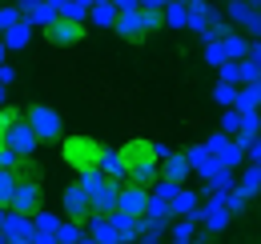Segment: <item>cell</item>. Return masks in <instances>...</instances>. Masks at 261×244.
<instances>
[{"mask_svg": "<svg viewBox=\"0 0 261 244\" xmlns=\"http://www.w3.org/2000/svg\"><path fill=\"white\" fill-rule=\"evenodd\" d=\"M61 156H65L68 168L81 176V172H93V168H100L105 144H100L97 136H65V140H61Z\"/></svg>", "mask_w": 261, "mask_h": 244, "instance_id": "cell-1", "label": "cell"}, {"mask_svg": "<svg viewBox=\"0 0 261 244\" xmlns=\"http://www.w3.org/2000/svg\"><path fill=\"white\" fill-rule=\"evenodd\" d=\"M24 120H29V128L36 132L40 144H61L65 124H61V112H57V108H48V104H33V108L24 112Z\"/></svg>", "mask_w": 261, "mask_h": 244, "instance_id": "cell-2", "label": "cell"}, {"mask_svg": "<svg viewBox=\"0 0 261 244\" xmlns=\"http://www.w3.org/2000/svg\"><path fill=\"white\" fill-rule=\"evenodd\" d=\"M85 36H89V24H76V20H65V16H57V20L44 28V40H48L53 48H76Z\"/></svg>", "mask_w": 261, "mask_h": 244, "instance_id": "cell-3", "label": "cell"}, {"mask_svg": "<svg viewBox=\"0 0 261 244\" xmlns=\"http://www.w3.org/2000/svg\"><path fill=\"white\" fill-rule=\"evenodd\" d=\"M8 212H16V216L40 212V180H16V192L8 200Z\"/></svg>", "mask_w": 261, "mask_h": 244, "instance_id": "cell-4", "label": "cell"}, {"mask_svg": "<svg viewBox=\"0 0 261 244\" xmlns=\"http://www.w3.org/2000/svg\"><path fill=\"white\" fill-rule=\"evenodd\" d=\"M4 144H8L12 152L20 156V160H29V156L40 148V140H36V132L29 128V120H24V116H20V120H16L8 132H4Z\"/></svg>", "mask_w": 261, "mask_h": 244, "instance_id": "cell-5", "label": "cell"}, {"mask_svg": "<svg viewBox=\"0 0 261 244\" xmlns=\"http://www.w3.org/2000/svg\"><path fill=\"white\" fill-rule=\"evenodd\" d=\"M61 204H65V216H68V220H76V224H85V220L93 216V204H89L85 188H81L76 180H72L65 192H61Z\"/></svg>", "mask_w": 261, "mask_h": 244, "instance_id": "cell-6", "label": "cell"}, {"mask_svg": "<svg viewBox=\"0 0 261 244\" xmlns=\"http://www.w3.org/2000/svg\"><path fill=\"white\" fill-rule=\"evenodd\" d=\"M145 208H149V188H141V184H121V196H117V212L125 216H145Z\"/></svg>", "mask_w": 261, "mask_h": 244, "instance_id": "cell-7", "label": "cell"}, {"mask_svg": "<svg viewBox=\"0 0 261 244\" xmlns=\"http://www.w3.org/2000/svg\"><path fill=\"white\" fill-rule=\"evenodd\" d=\"M169 216H173V220H197V224H201V192H193V188L181 184V192H177L173 204H169Z\"/></svg>", "mask_w": 261, "mask_h": 244, "instance_id": "cell-8", "label": "cell"}, {"mask_svg": "<svg viewBox=\"0 0 261 244\" xmlns=\"http://www.w3.org/2000/svg\"><path fill=\"white\" fill-rule=\"evenodd\" d=\"M0 232H4V244H33L36 224H33V216L8 212V216H4V224H0Z\"/></svg>", "mask_w": 261, "mask_h": 244, "instance_id": "cell-9", "label": "cell"}, {"mask_svg": "<svg viewBox=\"0 0 261 244\" xmlns=\"http://www.w3.org/2000/svg\"><path fill=\"white\" fill-rule=\"evenodd\" d=\"M213 16H217L213 0H193V4H189V20H185V28L197 32V36L205 40V36H209V24H213Z\"/></svg>", "mask_w": 261, "mask_h": 244, "instance_id": "cell-10", "label": "cell"}, {"mask_svg": "<svg viewBox=\"0 0 261 244\" xmlns=\"http://www.w3.org/2000/svg\"><path fill=\"white\" fill-rule=\"evenodd\" d=\"M117 152H121V160H125V168H137V164H145V160H157V156H153V140H145V136L125 140Z\"/></svg>", "mask_w": 261, "mask_h": 244, "instance_id": "cell-11", "label": "cell"}, {"mask_svg": "<svg viewBox=\"0 0 261 244\" xmlns=\"http://www.w3.org/2000/svg\"><path fill=\"white\" fill-rule=\"evenodd\" d=\"M185 160H189V168H193L201 180H209V176H213V172L221 168V164H217V156L209 152L205 144H193V148H185Z\"/></svg>", "mask_w": 261, "mask_h": 244, "instance_id": "cell-12", "label": "cell"}, {"mask_svg": "<svg viewBox=\"0 0 261 244\" xmlns=\"http://www.w3.org/2000/svg\"><path fill=\"white\" fill-rule=\"evenodd\" d=\"M113 32H117L121 40H145V16H141V8H133V12H117Z\"/></svg>", "mask_w": 261, "mask_h": 244, "instance_id": "cell-13", "label": "cell"}, {"mask_svg": "<svg viewBox=\"0 0 261 244\" xmlns=\"http://www.w3.org/2000/svg\"><path fill=\"white\" fill-rule=\"evenodd\" d=\"M100 172H105V180H113V184H129V168H125V160H121L117 148H109V144H105V156H100Z\"/></svg>", "mask_w": 261, "mask_h": 244, "instance_id": "cell-14", "label": "cell"}, {"mask_svg": "<svg viewBox=\"0 0 261 244\" xmlns=\"http://www.w3.org/2000/svg\"><path fill=\"white\" fill-rule=\"evenodd\" d=\"M189 160H185V152H169L161 160V180H173V184H185L189 180Z\"/></svg>", "mask_w": 261, "mask_h": 244, "instance_id": "cell-15", "label": "cell"}, {"mask_svg": "<svg viewBox=\"0 0 261 244\" xmlns=\"http://www.w3.org/2000/svg\"><path fill=\"white\" fill-rule=\"evenodd\" d=\"M117 196H121V184L109 180V184L97 192V196L89 200V204H93V216H113V212H117Z\"/></svg>", "mask_w": 261, "mask_h": 244, "instance_id": "cell-16", "label": "cell"}, {"mask_svg": "<svg viewBox=\"0 0 261 244\" xmlns=\"http://www.w3.org/2000/svg\"><path fill=\"white\" fill-rule=\"evenodd\" d=\"M29 36H33V24H29V20L12 24L8 32H0V40H4V48H8V52H20V48H29Z\"/></svg>", "mask_w": 261, "mask_h": 244, "instance_id": "cell-17", "label": "cell"}, {"mask_svg": "<svg viewBox=\"0 0 261 244\" xmlns=\"http://www.w3.org/2000/svg\"><path fill=\"white\" fill-rule=\"evenodd\" d=\"M213 156H217V164H221V168H237V164L245 160V148H241L237 140H229V136H225V140L213 148Z\"/></svg>", "mask_w": 261, "mask_h": 244, "instance_id": "cell-18", "label": "cell"}, {"mask_svg": "<svg viewBox=\"0 0 261 244\" xmlns=\"http://www.w3.org/2000/svg\"><path fill=\"white\" fill-rule=\"evenodd\" d=\"M109 224H113V232H117V240H121V244H137L141 232H137V220H133V216L113 212V216H109Z\"/></svg>", "mask_w": 261, "mask_h": 244, "instance_id": "cell-19", "label": "cell"}, {"mask_svg": "<svg viewBox=\"0 0 261 244\" xmlns=\"http://www.w3.org/2000/svg\"><path fill=\"white\" fill-rule=\"evenodd\" d=\"M85 224H89V236H93L97 244H121L117 232H113V224H109V216H89Z\"/></svg>", "mask_w": 261, "mask_h": 244, "instance_id": "cell-20", "label": "cell"}, {"mask_svg": "<svg viewBox=\"0 0 261 244\" xmlns=\"http://www.w3.org/2000/svg\"><path fill=\"white\" fill-rule=\"evenodd\" d=\"M89 20H93V28H113L117 24V8H113V0H100L89 8Z\"/></svg>", "mask_w": 261, "mask_h": 244, "instance_id": "cell-21", "label": "cell"}, {"mask_svg": "<svg viewBox=\"0 0 261 244\" xmlns=\"http://www.w3.org/2000/svg\"><path fill=\"white\" fill-rule=\"evenodd\" d=\"M53 240H57V244H81V240H85V224H76V220H61V228L53 232Z\"/></svg>", "mask_w": 261, "mask_h": 244, "instance_id": "cell-22", "label": "cell"}, {"mask_svg": "<svg viewBox=\"0 0 261 244\" xmlns=\"http://www.w3.org/2000/svg\"><path fill=\"white\" fill-rule=\"evenodd\" d=\"M221 48H225V60H245L249 56V40L237 36V32H229L225 40H221Z\"/></svg>", "mask_w": 261, "mask_h": 244, "instance_id": "cell-23", "label": "cell"}, {"mask_svg": "<svg viewBox=\"0 0 261 244\" xmlns=\"http://www.w3.org/2000/svg\"><path fill=\"white\" fill-rule=\"evenodd\" d=\"M169 236H173V244H193L197 240V220H173Z\"/></svg>", "mask_w": 261, "mask_h": 244, "instance_id": "cell-24", "label": "cell"}, {"mask_svg": "<svg viewBox=\"0 0 261 244\" xmlns=\"http://www.w3.org/2000/svg\"><path fill=\"white\" fill-rule=\"evenodd\" d=\"M233 188H237L245 200H253V196L261 192V172H257V168H245V172H241V180L233 184Z\"/></svg>", "mask_w": 261, "mask_h": 244, "instance_id": "cell-25", "label": "cell"}, {"mask_svg": "<svg viewBox=\"0 0 261 244\" xmlns=\"http://www.w3.org/2000/svg\"><path fill=\"white\" fill-rule=\"evenodd\" d=\"M185 20H189V4L169 0V4H165V24H169V28H185Z\"/></svg>", "mask_w": 261, "mask_h": 244, "instance_id": "cell-26", "label": "cell"}, {"mask_svg": "<svg viewBox=\"0 0 261 244\" xmlns=\"http://www.w3.org/2000/svg\"><path fill=\"white\" fill-rule=\"evenodd\" d=\"M237 184V176H233V168H217L209 180H205V192H229Z\"/></svg>", "mask_w": 261, "mask_h": 244, "instance_id": "cell-27", "label": "cell"}, {"mask_svg": "<svg viewBox=\"0 0 261 244\" xmlns=\"http://www.w3.org/2000/svg\"><path fill=\"white\" fill-rule=\"evenodd\" d=\"M76 184H81V188H85V196L93 200V196H97L109 180H105V172H100V168H93V172H81V176H76Z\"/></svg>", "mask_w": 261, "mask_h": 244, "instance_id": "cell-28", "label": "cell"}, {"mask_svg": "<svg viewBox=\"0 0 261 244\" xmlns=\"http://www.w3.org/2000/svg\"><path fill=\"white\" fill-rule=\"evenodd\" d=\"M12 192H16V172L12 168H0V208H8Z\"/></svg>", "mask_w": 261, "mask_h": 244, "instance_id": "cell-29", "label": "cell"}, {"mask_svg": "<svg viewBox=\"0 0 261 244\" xmlns=\"http://www.w3.org/2000/svg\"><path fill=\"white\" fill-rule=\"evenodd\" d=\"M177 192H181V184H173V180H157L153 188H149V196H153V200H165V204H173Z\"/></svg>", "mask_w": 261, "mask_h": 244, "instance_id": "cell-30", "label": "cell"}, {"mask_svg": "<svg viewBox=\"0 0 261 244\" xmlns=\"http://www.w3.org/2000/svg\"><path fill=\"white\" fill-rule=\"evenodd\" d=\"M20 20H24L20 4H4V8H0V32H8L12 24H20Z\"/></svg>", "mask_w": 261, "mask_h": 244, "instance_id": "cell-31", "label": "cell"}, {"mask_svg": "<svg viewBox=\"0 0 261 244\" xmlns=\"http://www.w3.org/2000/svg\"><path fill=\"white\" fill-rule=\"evenodd\" d=\"M33 224H36V232H57V228H61V216H57V212H44V208H40V212L33 216Z\"/></svg>", "mask_w": 261, "mask_h": 244, "instance_id": "cell-32", "label": "cell"}, {"mask_svg": "<svg viewBox=\"0 0 261 244\" xmlns=\"http://www.w3.org/2000/svg\"><path fill=\"white\" fill-rule=\"evenodd\" d=\"M221 132H225L229 140H233V136L241 132V112H237V108H229V112H221Z\"/></svg>", "mask_w": 261, "mask_h": 244, "instance_id": "cell-33", "label": "cell"}, {"mask_svg": "<svg viewBox=\"0 0 261 244\" xmlns=\"http://www.w3.org/2000/svg\"><path fill=\"white\" fill-rule=\"evenodd\" d=\"M221 204H225V212H229V216H237L241 208H245V204H249V200H245V196H241L237 188H229L225 196H221Z\"/></svg>", "mask_w": 261, "mask_h": 244, "instance_id": "cell-34", "label": "cell"}, {"mask_svg": "<svg viewBox=\"0 0 261 244\" xmlns=\"http://www.w3.org/2000/svg\"><path fill=\"white\" fill-rule=\"evenodd\" d=\"M217 72H221V84H233V88L241 84V68H237V60H225Z\"/></svg>", "mask_w": 261, "mask_h": 244, "instance_id": "cell-35", "label": "cell"}, {"mask_svg": "<svg viewBox=\"0 0 261 244\" xmlns=\"http://www.w3.org/2000/svg\"><path fill=\"white\" fill-rule=\"evenodd\" d=\"M213 100H217V104H225V108H233V100H237V88L217 80V88H213Z\"/></svg>", "mask_w": 261, "mask_h": 244, "instance_id": "cell-36", "label": "cell"}, {"mask_svg": "<svg viewBox=\"0 0 261 244\" xmlns=\"http://www.w3.org/2000/svg\"><path fill=\"white\" fill-rule=\"evenodd\" d=\"M205 60L213 64V68L225 64V48H221V40H209V44H205Z\"/></svg>", "mask_w": 261, "mask_h": 244, "instance_id": "cell-37", "label": "cell"}, {"mask_svg": "<svg viewBox=\"0 0 261 244\" xmlns=\"http://www.w3.org/2000/svg\"><path fill=\"white\" fill-rule=\"evenodd\" d=\"M20 116H24V112H16V108H0V136H4L12 124L20 120Z\"/></svg>", "mask_w": 261, "mask_h": 244, "instance_id": "cell-38", "label": "cell"}, {"mask_svg": "<svg viewBox=\"0 0 261 244\" xmlns=\"http://www.w3.org/2000/svg\"><path fill=\"white\" fill-rule=\"evenodd\" d=\"M16 164H20V156L12 152L8 144H0V168H16Z\"/></svg>", "mask_w": 261, "mask_h": 244, "instance_id": "cell-39", "label": "cell"}, {"mask_svg": "<svg viewBox=\"0 0 261 244\" xmlns=\"http://www.w3.org/2000/svg\"><path fill=\"white\" fill-rule=\"evenodd\" d=\"M245 160H261V132L249 140V148H245Z\"/></svg>", "mask_w": 261, "mask_h": 244, "instance_id": "cell-40", "label": "cell"}, {"mask_svg": "<svg viewBox=\"0 0 261 244\" xmlns=\"http://www.w3.org/2000/svg\"><path fill=\"white\" fill-rule=\"evenodd\" d=\"M16 80V68L12 64H0V84H12Z\"/></svg>", "mask_w": 261, "mask_h": 244, "instance_id": "cell-41", "label": "cell"}, {"mask_svg": "<svg viewBox=\"0 0 261 244\" xmlns=\"http://www.w3.org/2000/svg\"><path fill=\"white\" fill-rule=\"evenodd\" d=\"M113 8L117 12H133V8H141V0H113Z\"/></svg>", "mask_w": 261, "mask_h": 244, "instance_id": "cell-42", "label": "cell"}, {"mask_svg": "<svg viewBox=\"0 0 261 244\" xmlns=\"http://www.w3.org/2000/svg\"><path fill=\"white\" fill-rule=\"evenodd\" d=\"M173 152V148H169V144H165V140H153V156H157V160H165V156Z\"/></svg>", "mask_w": 261, "mask_h": 244, "instance_id": "cell-43", "label": "cell"}, {"mask_svg": "<svg viewBox=\"0 0 261 244\" xmlns=\"http://www.w3.org/2000/svg\"><path fill=\"white\" fill-rule=\"evenodd\" d=\"M33 244H57V240H53V232H33Z\"/></svg>", "mask_w": 261, "mask_h": 244, "instance_id": "cell-44", "label": "cell"}, {"mask_svg": "<svg viewBox=\"0 0 261 244\" xmlns=\"http://www.w3.org/2000/svg\"><path fill=\"white\" fill-rule=\"evenodd\" d=\"M137 244H161L157 236H137Z\"/></svg>", "mask_w": 261, "mask_h": 244, "instance_id": "cell-45", "label": "cell"}, {"mask_svg": "<svg viewBox=\"0 0 261 244\" xmlns=\"http://www.w3.org/2000/svg\"><path fill=\"white\" fill-rule=\"evenodd\" d=\"M4 52H8V48H4V40H0V64H4Z\"/></svg>", "mask_w": 261, "mask_h": 244, "instance_id": "cell-46", "label": "cell"}, {"mask_svg": "<svg viewBox=\"0 0 261 244\" xmlns=\"http://www.w3.org/2000/svg\"><path fill=\"white\" fill-rule=\"evenodd\" d=\"M81 244H97V240H93V236H89V232H85V240H81Z\"/></svg>", "mask_w": 261, "mask_h": 244, "instance_id": "cell-47", "label": "cell"}, {"mask_svg": "<svg viewBox=\"0 0 261 244\" xmlns=\"http://www.w3.org/2000/svg\"><path fill=\"white\" fill-rule=\"evenodd\" d=\"M0 108H4V84H0Z\"/></svg>", "mask_w": 261, "mask_h": 244, "instance_id": "cell-48", "label": "cell"}, {"mask_svg": "<svg viewBox=\"0 0 261 244\" xmlns=\"http://www.w3.org/2000/svg\"><path fill=\"white\" fill-rule=\"evenodd\" d=\"M4 216H8V208H0V224H4Z\"/></svg>", "mask_w": 261, "mask_h": 244, "instance_id": "cell-49", "label": "cell"}, {"mask_svg": "<svg viewBox=\"0 0 261 244\" xmlns=\"http://www.w3.org/2000/svg\"><path fill=\"white\" fill-rule=\"evenodd\" d=\"M249 4H253V8H257V12H261V0H249Z\"/></svg>", "mask_w": 261, "mask_h": 244, "instance_id": "cell-50", "label": "cell"}, {"mask_svg": "<svg viewBox=\"0 0 261 244\" xmlns=\"http://www.w3.org/2000/svg\"><path fill=\"white\" fill-rule=\"evenodd\" d=\"M253 168H257V172H261V160H253Z\"/></svg>", "mask_w": 261, "mask_h": 244, "instance_id": "cell-51", "label": "cell"}, {"mask_svg": "<svg viewBox=\"0 0 261 244\" xmlns=\"http://www.w3.org/2000/svg\"><path fill=\"white\" fill-rule=\"evenodd\" d=\"M181 4H193V0H181Z\"/></svg>", "mask_w": 261, "mask_h": 244, "instance_id": "cell-52", "label": "cell"}, {"mask_svg": "<svg viewBox=\"0 0 261 244\" xmlns=\"http://www.w3.org/2000/svg\"><path fill=\"white\" fill-rule=\"evenodd\" d=\"M0 244H4V232H0Z\"/></svg>", "mask_w": 261, "mask_h": 244, "instance_id": "cell-53", "label": "cell"}, {"mask_svg": "<svg viewBox=\"0 0 261 244\" xmlns=\"http://www.w3.org/2000/svg\"><path fill=\"white\" fill-rule=\"evenodd\" d=\"M193 244H205V240H193Z\"/></svg>", "mask_w": 261, "mask_h": 244, "instance_id": "cell-54", "label": "cell"}]
</instances>
